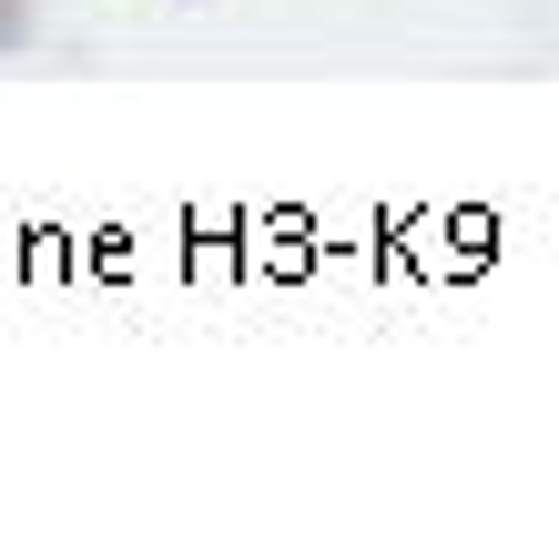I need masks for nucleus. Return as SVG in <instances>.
<instances>
[{
  "label": "nucleus",
  "instance_id": "nucleus-1",
  "mask_svg": "<svg viewBox=\"0 0 559 549\" xmlns=\"http://www.w3.org/2000/svg\"><path fill=\"white\" fill-rule=\"evenodd\" d=\"M0 31H11V0H0Z\"/></svg>",
  "mask_w": 559,
  "mask_h": 549
}]
</instances>
